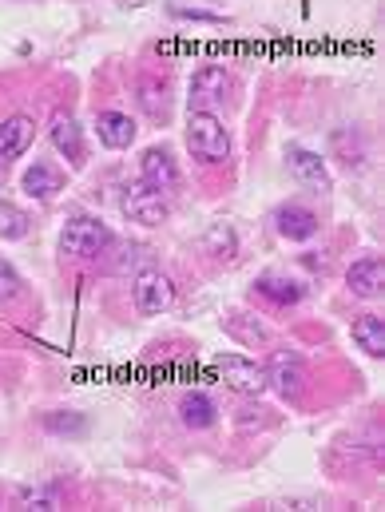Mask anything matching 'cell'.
Segmentation results:
<instances>
[{
  "label": "cell",
  "mask_w": 385,
  "mask_h": 512,
  "mask_svg": "<svg viewBox=\"0 0 385 512\" xmlns=\"http://www.w3.org/2000/svg\"><path fill=\"white\" fill-rule=\"evenodd\" d=\"M187 147L199 163H227L231 155V131L215 112H191L187 116Z\"/></svg>",
  "instance_id": "6da1fadb"
},
{
  "label": "cell",
  "mask_w": 385,
  "mask_h": 512,
  "mask_svg": "<svg viewBox=\"0 0 385 512\" xmlns=\"http://www.w3.org/2000/svg\"><path fill=\"white\" fill-rule=\"evenodd\" d=\"M112 243L116 239H112L108 223H100L96 215H72L60 235V251L72 258H100Z\"/></svg>",
  "instance_id": "7a4b0ae2"
},
{
  "label": "cell",
  "mask_w": 385,
  "mask_h": 512,
  "mask_svg": "<svg viewBox=\"0 0 385 512\" xmlns=\"http://www.w3.org/2000/svg\"><path fill=\"white\" fill-rule=\"evenodd\" d=\"M262 374H266V389H274L282 401H298L306 393V382H310V374L294 350H274L266 358Z\"/></svg>",
  "instance_id": "3957f363"
},
{
  "label": "cell",
  "mask_w": 385,
  "mask_h": 512,
  "mask_svg": "<svg viewBox=\"0 0 385 512\" xmlns=\"http://www.w3.org/2000/svg\"><path fill=\"white\" fill-rule=\"evenodd\" d=\"M120 207H124V215H128L131 223H139V227H163V223H167V215H171V207H167L163 191H155V187H151V183H143V179H135V183L124 187Z\"/></svg>",
  "instance_id": "277c9868"
},
{
  "label": "cell",
  "mask_w": 385,
  "mask_h": 512,
  "mask_svg": "<svg viewBox=\"0 0 385 512\" xmlns=\"http://www.w3.org/2000/svg\"><path fill=\"white\" fill-rule=\"evenodd\" d=\"M131 298H135V310H139V314L155 318V314H163V310L175 302V286H171V278H167L163 270L143 266V270L131 278Z\"/></svg>",
  "instance_id": "5b68a950"
},
{
  "label": "cell",
  "mask_w": 385,
  "mask_h": 512,
  "mask_svg": "<svg viewBox=\"0 0 385 512\" xmlns=\"http://www.w3.org/2000/svg\"><path fill=\"white\" fill-rule=\"evenodd\" d=\"M286 171L294 175V183H302V187L314 191V195H330V191H334V179H330L326 159H322L318 151H310V147L290 143V147H286Z\"/></svg>",
  "instance_id": "8992f818"
},
{
  "label": "cell",
  "mask_w": 385,
  "mask_h": 512,
  "mask_svg": "<svg viewBox=\"0 0 385 512\" xmlns=\"http://www.w3.org/2000/svg\"><path fill=\"white\" fill-rule=\"evenodd\" d=\"M231 88H235V80H231V72L223 68V64H203L195 76H191V112H207L211 104H223L227 96H231Z\"/></svg>",
  "instance_id": "52a82bcc"
},
{
  "label": "cell",
  "mask_w": 385,
  "mask_h": 512,
  "mask_svg": "<svg viewBox=\"0 0 385 512\" xmlns=\"http://www.w3.org/2000/svg\"><path fill=\"white\" fill-rule=\"evenodd\" d=\"M215 374L231 385L235 393H243V397H258V393L266 389L262 366L251 362V358H239V354H219V358H215Z\"/></svg>",
  "instance_id": "ba28073f"
},
{
  "label": "cell",
  "mask_w": 385,
  "mask_h": 512,
  "mask_svg": "<svg viewBox=\"0 0 385 512\" xmlns=\"http://www.w3.org/2000/svg\"><path fill=\"white\" fill-rule=\"evenodd\" d=\"M318 215L310 207H298V203H286L274 211V231L286 239V243H310L318 235Z\"/></svg>",
  "instance_id": "9c48e42d"
},
{
  "label": "cell",
  "mask_w": 385,
  "mask_h": 512,
  "mask_svg": "<svg viewBox=\"0 0 385 512\" xmlns=\"http://www.w3.org/2000/svg\"><path fill=\"white\" fill-rule=\"evenodd\" d=\"M139 179L151 183L155 191H171V187L179 183V163H175V155H171L167 147H147V151L139 155Z\"/></svg>",
  "instance_id": "30bf717a"
},
{
  "label": "cell",
  "mask_w": 385,
  "mask_h": 512,
  "mask_svg": "<svg viewBox=\"0 0 385 512\" xmlns=\"http://www.w3.org/2000/svg\"><path fill=\"white\" fill-rule=\"evenodd\" d=\"M346 286H350V294H358V298H378L385 290V262L378 255H362L358 262H350Z\"/></svg>",
  "instance_id": "8fae6325"
},
{
  "label": "cell",
  "mask_w": 385,
  "mask_h": 512,
  "mask_svg": "<svg viewBox=\"0 0 385 512\" xmlns=\"http://www.w3.org/2000/svg\"><path fill=\"white\" fill-rule=\"evenodd\" d=\"M48 135H52L56 151H60V155H64L72 167H84V131H80V124H76V116L56 112V116H52V128H48Z\"/></svg>",
  "instance_id": "7c38bea8"
},
{
  "label": "cell",
  "mask_w": 385,
  "mask_h": 512,
  "mask_svg": "<svg viewBox=\"0 0 385 512\" xmlns=\"http://www.w3.org/2000/svg\"><path fill=\"white\" fill-rule=\"evenodd\" d=\"M96 135H100L104 147H112V151H128L131 143H135V120H131L128 112L108 108V112L96 116Z\"/></svg>",
  "instance_id": "4fadbf2b"
},
{
  "label": "cell",
  "mask_w": 385,
  "mask_h": 512,
  "mask_svg": "<svg viewBox=\"0 0 385 512\" xmlns=\"http://www.w3.org/2000/svg\"><path fill=\"white\" fill-rule=\"evenodd\" d=\"M32 120L28 116H8L0 124V163H12L20 159L28 147H32Z\"/></svg>",
  "instance_id": "5bb4252c"
},
{
  "label": "cell",
  "mask_w": 385,
  "mask_h": 512,
  "mask_svg": "<svg viewBox=\"0 0 385 512\" xmlns=\"http://www.w3.org/2000/svg\"><path fill=\"white\" fill-rule=\"evenodd\" d=\"M255 290L266 302H274V306H298L306 298V286L294 282V278H286V274H258Z\"/></svg>",
  "instance_id": "9a60e30c"
},
{
  "label": "cell",
  "mask_w": 385,
  "mask_h": 512,
  "mask_svg": "<svg viewBox=\"0 0 385 512\" xmlns=\"http://www.w3.org/2000/svg\"><path fill=\"white\" fill-rule=\"evenodd\" d=\"M20 187H24L28 199L48 203V199H56V191H60V171H56L52 163H32V167L24 171V179H20Z\"/></svg>",
  "instance_id": "2e32d148"
},
{
  "label": "cell",
  "mask_w": 385,
  "mask_h": 512,
  "mask_svg": "<svg viewBox=\"0 0 385 512\" xmlns=\"http://www.w3.org/2000/svg\"><path fill=\"white\" fill-rule=\"evenodd\" d=\"M179 421H183L187 429H211V425L219 421V405H215L207 393H187V397L179 401Z\"/></svg>",
  "instance_id": "e0dca14e"
},
{
  "label": "cell",
  "mask_w": 385,
  "mask_h": 512,
  "mask_svg": "<svg viewBox=\"0 0 385 512\" xmlns=\"http://www.w3.org/2000/svg\"><path fill=\"white\" fill-rule=\"evenodd\" d=\"M354 342H358V350H366L370 358H385V318L382 314H362L358 322H354Z\"/></svg>",
  "instance_id": "ac0fdd59"
},
{
  "label": "cell",
  "mask_w": 385,
  "mask_h": 512,
  "mask_svg": "<svg viewBox=\"0 0 385 512\" xmlns=\"http://www.w3.org/2000/svg\"><path fill=\"white\" fill-rule=\"evenodd\" d=\"M223 326H227V334L239 338L243 346H266V342H270V330H266L258 318L243 314V310H231V314L223 318Z\"/></svg>",
  "instance_id": "d6986e66"
},
{
  "label": "cell",
  "mask_w": 385,
  "mask_h": 512,
  "mask_svg": "<svg viewBox=\"0 0 385 512\" xmlns=\"http://www.w3.org/2000/svg\"><path fill=\"white\" fill-rule=\"evenodd\" d=\"M203 255L211 258H235L239 255V235L231 223H211L203 231Z\"/></svg>",
  "instance_id": "ffe728a7"
},
{
  "label": "cell",
  "mask_w": 385,
  "mask_h": 512,
  "mask_svg": "<svg viewBox=\"0 0 385 512\" xmlns=\"http://www.w3.org/2000/svg\"><path fill=\"white\" fill-rule=\"evenodd\" d=\"M44 425H48V433L80 437V433L88 429V417H84V413H72V409H56V413H48V417H44Z\"/></svg>",
  "instance_id": "44dd1931"
},
{
  "label": "cell",
  "mask_w": 385,
  "mask_h": 512,
  "mask_svg": "<svg viewBox=\"0 0 385 512\" xmlns=\"http://www.w3.org/2000/svg\"><path fill=\"white\" fill-rule=\"evenodd\" d=\"M167 16H175V20H191V24H227V16L223 12H211V8H191V4H167Z\"/></svg>",
  "instance_id": "7402d4cb"
},
{
  "label": "cell",
  "mask_w": 385,
  "mask_h": 512,
  "mask_svg": "<svg viewBox=\"0 0 385 512\" xmlns=\"http://www.w3.org/2000/svg\"><path fill=\"white\" fill-rule=\"evenodd\" d=\"M139 104H143V112H147L151 120H167V88H163V84H143Z\"/></svg>",
  "instance_id": "603a6c76"
},
{
  "label": "cell",
  "mask_w": 385,
  "mask_h": 512,
  "mask_svg": "<svg viewBox=\"0 0 385 512\" xmlns=\"http://www.w3.org/2000/svg\"><path fill=\"white\" fill-rule=\"evenodd\" d=\"M28 235V215L16 207H0V239H24Z\"/></svg>",
  "instance_id": "cb8c5ba5"
},
{
  "label": "cell",
  "mask_w": 385,
  "mask_h": 512,
  "mask_svg": "<svg viewBox=\"0 0 385 512\" xmlns=\"http://www.w3.org/2000/svg\"><path fill=\"white\" fill-rule=\"evenodd\" d=\"M16 501H20V505H32V509H56V505H60V497H56L52 489H20Z\"/></svg>",
  "instance_id": "d4e9b609"
},
{
  "label": "cell",
  "mask_w": 385,
  "mask_h": 512,
  "mask_svg": "<svg viewBox=\"0 0 385 512\" xmlns=\"http://www.w3.org/2000/svg\"><path fill=\"white\" fill-rule=\"evenodd\" d=\"M20 286H24V282H20V274L12 270V262H4V258H0V298H16V294H20Z\"/></svg>",
  "instance_id": "484cf974"
}]
</instances>
